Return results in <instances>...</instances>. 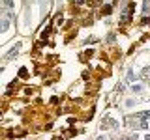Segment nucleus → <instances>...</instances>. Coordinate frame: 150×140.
<instances>
[{
    "label": "nucleus",
    "mask_w": 150,
    "mask_h": 140,
    "mask_svg": "<svg viewBox=\"0 0 150 140\" xmlns=\"http://www.w3.org/2000/svg\"><path fill=\"white\" fill-rule=\"evenodd\" d=\"M26 73H28V71H26V67H23V69H21V71H19V75H21V77H23V78H26V77H28V75H26Z\"/></svg>",
    "instance_id": "nucleus-5"
},
{
    "label": "nucleus",
    "mask_w": 150,
    "mask_h": 140,
    "mask_svg": "<svg viewBox=\"0 0 150 140\" xmlns=\"http://www.w3.org/2000/svg\"><path fill=\"white\" fill-rule=\"evenodd\" d=\"M19 49H21V45H19V43H17V45H15V47H13V49H11V50H9V52H8L6 56H4V60H11V58H13V56H15V54L19 52Z\"/></svg>",
    "instance_id": "nucleus-2"
},
{
    "label": "nucleus",
    "mask_w": 150,
    "mask_h": 140,
    "mask_svg": "<svg viewBox=\"0 0 150 140\" xmlns=\"http://www.w3.org/2000/svg\"><path fill=\"white\" fill-rule=\"evenodd\" d=\"M98 140H105V136H98Z\"/></svg>",
    "instance_id": "nucleus-7"
},
{
    "label": "nucleus",
    "mask_w": 150,
    "mask_h": 140,
    "mask_svg": "<svg viewBox=\"0 0 150 140\" xmlns=\"http://www.w3.org/2000/svg\"><path fill=\"white\" fill-rule=\"evenodd\" d=\"M131 92H137V93H141V92H143V86H141V84H133V86H131Z\"/></svg>",
    "instance_id": "nucleus-3"
},
{
    "label": "nucleus",
    "mask_w": 150,
    "mask_h": 140,
    "mask_svg": "<svg viewBox=\"0 0 150 140\" xmlns=\"http://www.w3.org/2000/svg\"><path fill=\"white\" fill-rule=\"evenodd\" d=\"M101 127H103V129H107V127H116V121L112 120V118H105V120L101 121Z\"/></svg>",
    "instance_id": "nucleus-1"
},
{
    "label": "nucleus",
    "mask_w": 150,
    "mask_h": 140,
    "mask_svg": "<svg viewBox=\"0 0 150 140\" xmlns=\"http://www.w3.org/2000/svg\"><path fill=\"white\" fill-rule=\"evenodd\" d=\"M143 78H150V67H144L143 69Z\"/></svg>",
    "instance_id": "nucleus-4"
},
{
    "label": "nucleus",
    "mask_w": 150,
    "mask_h": 140,
    "mask_svg": "<svg viewBox=\"0 0 150 140\" xmlns=\"http://www.w3.org/2000/svg\"><path fill=\"white\" fill-rule=\"evenodd\" d=\"M109 13H111V6H105L103 8V15H109Z\"/></svg>",
    "instance_id": "nucleus-6"
}]
</instances>
